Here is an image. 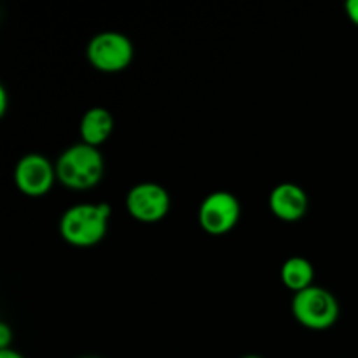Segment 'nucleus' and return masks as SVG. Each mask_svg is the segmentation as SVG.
Listing matches in <instances>:
<instances>
[{
	"label": "nucleus",
	"mask_w": 358,
	"mask_h": 358,
	"mask_svg": "<svg viewBox=\"0 0 358 358\" xmlns=\"http://www.w3.org/2000/svg\"><path fill=\"white\" fill-rule=\"evenodd\" d=\"M110 215L107 203H79L62 215L59 234L72 247H94L107 236Z\"/></svg>",
	"instance_id": "obj_1"
},
{
	"label": "nucleus",
	"mask_w": 358,
	"mask_h": 358,
	"mask_svg": "<svg viewBox=\"0 0 358 358\" xmlns=\"http://www.w3.org/2000/svg\"><path fill=\"white\" fill-rule=\"evenodd\" d=\"M55 168L56 178L63 187L90 191L103 178L105 161L100 149L80 142L63 150Z\"/></svg>",
	"instance_id": "obj_2"
},
{
	"label": "nucleus",
	"mask_w": 358,
	"mask_h": 358,
	"mask_svg": "<svg viewBox=\"0 0 358 358\" xmlns=\"http://www.w3.org/2000/svg\"><path fill=\"white\" fill-rule=\"evenodd\" d=\"M292 315L303 327L325 331L338 322L339 303L327 289L313 285L303 292L294 294Z\"/></svg>",
	"instance_id": "obj_3"
},
{
	"label": "nucleus",
	"mask_w": 358,
	"mask_h": 358,
	"mask_svg": "<svg viewBox=\"0 0 358 358\" xmlns=\"http://www.w3.org/2000/svg\"><path fill=\"white\" fill-rule=\"evenodd\" d=\"M86 56L91 66L98 72L117 73L131 65L135 48L124 34L108 30L91 38L86 49Z\"/></svg>",
	"instance_id": "obj_4"
},
{
	"label": "nucleus",
	"mask_w": 358,
	"mask_h": 358,
	"mask_svg": "<svg viewBox=\"0 0 358 358\" xmlns=\"http://www.w3.org/2000/svg\"><path fill=\"white\" fill-rule=\"evenodd\" d=\"M171 206L170 192L156 182H140L126 194V210L135 220L156 224L168 215Z\"/></svg>",
	"instance_id": "obj_5"
},
{
	"label": "nucleus",
	"mask_w": 358,
	"mask_h": 358,
	"mask_svg": "<svg viewBox=\"0 0 358 358\" xmlns=\"http://www.w3.org/2000/svg\"><path fill=\"white\" fill-rule=\"evenodd\" d=\"M241 205L234 194L227 191L210 192L199 206V226L212 236L229 233L240 220Z\"/></svg>",
	"instance_id": "obj_6"
},
{
	"label": "nucleus",
	"mask_w": 358,
	"mask_h": 358,
	"mask_svg": "<svg viewBox=\"0 0 358 358\" xmlns=\"http://www.w3.org/2000/svg\"><path fill=\"white\" fill-rule=\"evenodd\" d=\"M56 168L38 152L24 154L14 168V184L28 198H42L55 185Z\"/></svg>",
	"instance_id": "obj_7"
},
{
	"label": "nucleus",
	"mask_w": 358,
	"mask_h": 358,
	"mask_svg": "<svg viewBox=\"0 0 358 358\" xmlns=\"http://www.w3.org/2000/svg\"><path fill=\"white\" fill-rule=\"evenodd\" d=\"M269 208L273 215L283 222H297L308 213L310 199L301 185L283 182L276 185L269 194Z\"/></svg>",
	"instance_id": "obj_8"
},
{
	"label": "nucleus",
	"mask_w": 358,
	"mask_h": 358,
	"mask_svg": "<svg viewBox=\"0 0 358 358\" xmlns=\"http://www.w3.org/2000/svg\"><path fill=\"white\" fill-rule=\"evenodd\" d=\"M114 126L115 121L110 110H107V108L103 107L90 108V110L84 112V115L80 117V142L100 149V145H103V143L110 138L112 133H114Z\"/></svg>",
	"instance_id": "obj_9"
},
{
	"label": "nucleus",
	"mask_w": 358,
	"mask_h": 358,
	"mask_svg": "<svg viewBox=\"0 0 358 358\" xmlns=\"http://www.w3.org/2000/svg\"><path fill=\"white\" fill-rule=\"evenodd\" d=\"M280 278L282 283L294 294L303 292V290L313 287L315 269L308 259L304 257H290L283 262L280 269Z\"/></svg>",
	"instance_id": "obj_10"
},
{
	"label": "nucleus",
	"mask_w": 358,
	"mask_h": 358,
	"mask_svg": "<svg viewBox=\"0 0 358 358\" xmlns=\"http://www.w3.org/2000/svg\"><path fill=\"white\" fill-rule=\"evenodd\" d=\"M10 341H13V331L6 322L0 324V350H9Z\"/></svg>",
	"instance_id": "obj_11"
},
{
	"label": "nucleus",
	"mask_w": 358,
	"mask_h": 358,
	"mask_svg": "<svg viewBox=\"0 0 358 358\" xmlns=\"http://www.w3.org/2000/svg\"><path fill=\"white\" fill-rule=\"evenodd\" d=\"M345 10H346V16L350 17L355 27H358V0H348L345 3Z\"/></svg>",
	"instance_id": "obj_12"
},
{
	"label": "nucleus",
	"mask_w": 358,
	"mask_h": 358,
	"mask_svg": "<svg viewBox=\"0 0 358 358\" xmlns=\"http://www.w3.org/2000/svg\"><path fill=\"white\" fill-rule=\"evenodd\" d=\"M7 100H9V98H7L6 87L0 86V115H6V112H7Z\"/></svg>",
	"instance_id": "obj_13"
},
{
	"label": "nucleus",
	"mask_w": 358,
	"mask_h": 358,
	"mask_svg": "<svg viewBox=\"0 0 358 358\" xmlns=\"http://www.w3.org/2000/svg\"><path fill=\"white\" fill-rule=\"evenodd\" d=\"M0 358H24L21 353H17L16 350H0Z\"/></svg>",
	"instance_id": "obj_14"
},
{
	"label": "nucleus",
	"mask_w": 358,
	"mask_h": 358,
	"mask_svg": "<svg viewBox=\"0 0 358 358\" xmlns=\"http://www.w3.org/2000/svg\"><path fill=\"white\" fill-rule=\"evenodd\" d=\"M241 358H261V357H257V355H247V357H241Z\"/></svg>",
	"instance_id": "obj_15"
},
{
	"label": "nucleus",
	"mask_w": 358,
	"mask_h": 358,
	"mask_svg": "<svg viewBox=\"0 0 358 358\" xmlns=\"http://www.w3.org/2000/svg\"><path fill=\"white\" fill-rule=\"evenodd\" d=\"M80 358H98V357H80Z\"/></svg>",
	"instance_id": "obj_16"
}]
</instances>
